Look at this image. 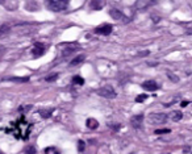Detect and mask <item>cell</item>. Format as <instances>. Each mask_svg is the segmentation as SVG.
<instances>
[{
	"instance_id": "cell-23",
	"label": "cell",
	"mask_w": 192,
	"mask_h": 154,
	"mask_svg": "<svg viewBox=\"0 0 192 154\" xmlns=\"http://www.w3.org/2000/svg\"><path fill=\"white\" fill-rule=\"evenodd\" d=\"M74 50H78V46H74V48H67L63 50V56H68L70 53H72Z\"/></svg>"
},
{
	"instance_id": "cell-3",
	"label": "cell",
	"mask_w": 192,
	"mask_h": 154,
	"mask_svg": "<svg viewBox=\"0 0 192 154\" xmlns=\"http://www.w3.org/2000/svg\"><path fill=\"white\" fill-rule=\"evenodd\" d=\"M157 4V0H136L134 8L137 11H145V9L150 8Z\"/></svg>"
},
{
	"instance_id": "cell-22",
	"label": "cell",
	"mask_w": 192,
	"mask_h": 154,
	"mask_svg": "<svg viewBox=\"0 0 192 154\" xmlns=\"http://www.w3.org/2000/svg\"><path fill=\"white\" fill-rule=\"evenodd\" d=\"M78 148H79V152H80V153L84 152V149H86L84 141H83V140H79V141H78Z\"/></svg>"
},
{
	"instance_id": "cell-13",
	"label": "cell",
	"mask_w": 192,
	"mask_h": 154,
	"mask_svg": "<svg viewBox=\"0 0 192 154\" xmlns=\"http://www.w3.org/2000/svg\"><path fill=\"white\" fill-rule=\"evenodd\" d=\"M91 7H92V9H101L104 7V0H92Z\"/></svg>"
},
{
	"instance_id": "cell-17",
	"label": "cell",
	"mask_w": 192,
	"mask_h": 154,
	"mask_svg": "<svg viewBox=\"0 0 192 154\" xmlns=\"http://www.w3.org/2000/svg\"><path fill=\"white\" fill-rule=\"evenodd\" d=\"M43 154H59V152H58V149H57V148L49 146V148H46L45 150H43Z\"/></svg>"
},
{
	"instance_id": "cell-8",
	"label": "cell",
	"mask_w": 192,
	"mask_h": 154,
	"mask_svg": "<svg viewBox=\"0 0 192 154\" xmlns=\"http://www.w3.org/2000/svg\"><path fill=\"white\" fill-rule=\"evenodd\" d=\"M111 16L113 20H124V21H129L125 16H124V13H122L121 11H119V9H116V8H112L111 9Z\"/></svg>"
},
{
	"instance_id": "cell-10",
	"label": "cell",
	"mask_w": 192,
	"mask_h": 154,
	"mask_svg": "<svg viewBox=\"0 0 192 154\" xmlns=\"http://www.w3.org/2000/svg\"><path fill=\"white\" fill-rule=\"evenodd\" d=\"M167 119H170L172 121H180L183 119V113L180 111H171L169 115H167Z\"/></svg>"
},
{
	"instance_id": "cell-20",
	"label": "cell",
	"mask_w": 192,
	"mask_h": 154,
	"mask_svg": "<svg viewBox=\"0 0 192 154\" xmlns=\"http://www.w3.org/2000/svg\"><path fill=\"white\" fill-rule=\"evenodd\" d=\"M146 99H147V95L146 94H142V95H138L136 98V103H144Z\"/></svg>"
},
{
	"instance_id": "cell-21",
	"label": "cell",
	"mask_w": 192,
	"mask_h": 154,
	"mask_svg": "<svg viewBox=\"0 0 192 154\" xmlns=\"http://www.w3.org/2000/svg\"><path fill=\"white\" fill-rule=\"evenodd\" d=\"M171 129L169 128H163V129H157L155 131V135H165V133H170Z\"/></svg>"
},
{
	"instance_id": "cell-15",
	"label": "cell",
	"mask_w": 192,
	"mask_h": 154,
	"mask_svg": "<svg viewBox=\"0 0 192 154\" xmlns=\"http://www.w3.org/2000/svg\"><path fill=\"white\" fill-rule=\"evenodd\" d=\"M9 31H11V27H9L8 24H4V25H2V27H0V37L7 36V34L9 33Z\"/></svg>"
},
{
	"instance_id": "cell-19",
	"label": "cell",
	"mask_w": 192,
	"mask_h": 154,
	"mask_svg": "<svg viewBox=\"0 0 192 154\" xmlns=\"http://www.w3.org/2000/svg\"><path fill=\"white\" fill-rule=\"evenodd\" d=\"M59 77V74H51V75H49L45 78V81L46 82H54V81H57V78Z\"/></svg>"
},
{
	"instance_id": "cell-7",
	"label": "cell",
	"mask_w": 192,
	"mask_h": 154,
	"mask_svg": "<svg viewBox=\"0 0 192 154\" xmlns=\"http://www.w3.org/2000/svg\"><path fill=\"white\" fill-rule=\"evenodd\" d=\"M33 56L34 57H41L43 53H45V45L41 42H37V44H34V48H33Z\"/></svg>"
},
{
	"instance_id": "cell-6",
	"label": "cell",
	"mask_w": 192,
	"mask_h": 154,
	"mask_svg": "<svg viewBox=\"0 0 192 154\" xmlns=\"http://www.w3.org/2000/svg\"><path fill=\"white\" fill-rule=\"evenodd\" d=\"M142 123H144V115H136L132 117L130 124L134 129H140L142 127Z\"/></svg>"
},
{
	"instance_id": "cell-11",
	"label": "cell",
	"mask_w": 192,
	"mask_h": 154,
	"mask_svg": "<svg viewBox=\"0 0 192 154\" xmlns=\"http://www.w3.org/2000/svg\"><path fill=\"white\" fill-rule=\"evenodd\" d=\"M4 81H11V82H16V83H24V82H28L29 78H18V77H8V78H4Z\"/></svg>"
},
{
	"instance_id": "cell-16",
	"label": "cell",
	"mask_w": 192,
	"mask_h": 154,
	"mask_svg": "<svg viewBox=\"0 0 192 154\" xmlns=\"http://www.w3.org/2000/svg\"><path fill=\"white\" fill-rule=\"evenodd\" d=\"M51 113H53V109L51 108H49V109H40V115L42 119H49L51 116Z\"/></svg>"
},
{
	"instance_id": "cell-2",
	"label": "cell",
	"mask_w": 192,
	"mask_h": 154,
	"mask_svg": "<svg viewBox=\"0 0 192 154\" xmlns=\"http://www.w3.org/2000/svg\"><path fill=\"white\" fill-rule=\"evenodd\" d=\"M147 120L153 125H162L167 121V115H165V113H150L147 116Z\"/></svg>"
},
{
	"instance_id": "cell-27",
	"label": "cell",
	"mask_w": 192,
	"mask_h": 154,
	"mask_svg": "<svg viewBox=\"0 0 192 154\" xmlns=\"http://www.w3.org/2000/svg\"><path fill=\"white\" fill-rule=\"evenodd\" d=\"M180 106H182V107H187V106H188V102H182Z\"/></svg>"
},
{
	"instance_id": "cell-9",
	"label": "cell",
	"mask_w": 192,
	"mask_h": 154,
	"mask_svg": "<svg viewBox=\"0 0 192 154\" xmlns=\"http://www.w3.org/2000/svg\"><path fill=\"white\" fill-rule=\"evenodd\" d=\"M95 32L97 34H104V36H108V34H111V32H112V25H109V24H104L103 27L96 28Z\"/></svg>"
},
{
	"instance_id": "cell-5",
	"label": "cell",
	"mask_w": 192,
	"mask_h": 154,
	"mask_svg": "<svg viewBox=\"0 0 192 154\" xmlns=\"http://www.w3.org/2000/svg\"><path fill=\"white\" fill-rule=\"evenodd\" d=\"M142 88H144V90H146V91L154 92V91L158 90L159 86H158V84H157L154 81H146V82L142 83Z\"/></svg>"
},
{
	"instance_id": "cell-25",
	"label": "cell",
	"mask_w": 192,
	"mask_h": 154,
	"mask_svg": "<svg viewBox=\"0 0 192 154\" xmlns=\"http://www.w3.org/2000/svg\"><path fill=\"white\" fill-rule=\"evenodd\" d=\"M167 75H169V79H170V81H172V82H175V83H176V82H179V79H178V77H175V75H174V74H170V73H169V74H167Z\"/></svg>"
},
{
	"instance_id": "cell-24",
	"label": "cell",
	"mask_w": 192,
	"mask_h": 154,
	"mask_svg": "<svg viewBox=\"0 0 192 154\" xmlns=\"http://www.w3.org/2000/svg\"><path fill=\"white\" fill-rule=\"evenodd\" d=\"M36 153V148L34 146H28L25 149V154H34Z\"/></svg>"
},
{
	"instance_id": "cell-1",
	"label": "cell",
	"mask_w": 192,
	"mask_h": 154,
	"mask_svg": "<svg viewBox=\"0 0 192 154\" xmlns=\"http://www.w3.org/2000/svg\"><path fill=\"white\" fill-rule=\"evenodd\" d=\"M70 0H47V8L53 12H61L65 11L68 6Z\"/></svg>"
},
{
	"instance_id": "cell-18",
	"label": "cell",
	"mask_w": 192,
	"mask_h": 154,
	"mask_svg": "<svg viewBox=\"0 0 192 154\" xmlns=\"http://www.w3.org/2000/svg\"><path fill=\"white\" fill-rule=\"evenodd\" d=\"M72 83H74V84H79V86H82V84H84V79H83L82 77H79V75H76V77H74V78H72Z\"/></svg>"
},
{
	"instance_id": "cell-4",
	"label": "cell",
	"mask_w": 192,
	"mask_h": 154,
	"mask_svg": "<svg viewBox=\"0 0 192 154\" xmlns=\"http://www.w3.org/2000/svg\"><path fill=\"white\" fill-rule=\"evenodd\" d=\"M96 94L99 96H103L105 99H115L116 98V91L113 90L112 87H103V88H99V90L96 91Z\"/></svg>"
},
{
	"instance_id": "cell-12",
	"label": "cell",
	"mask_w": 192,
	"mask_h": 154,
	"mask_svg": "<svg viewBox=\"0 0 192 154\" xmlns=\"http://www.w3.org/2000/svg\"><path fill=\"white\" fill-rule=\"evenodd\" d=\"M86 125H87V128H90L91 131H93V129H97L99 123H97V120H95V119H88L86 121Z\"/></svg>"
},
{
	"instance_id": "cell-14",
	"label": "cell",
	"mask_w": 192,
	"mask_h": 154,
	"mask_svg": "<svg viewBox=\"0 0 192 154\" xmlns=\"http://www.w3.org/2000/svg\"><path fill=\"white\" fill-rule=\"evenodd\" d=\"M84 58L86 56H83V54H80V56H78L72 59V61L70 62V66H78V65H80L83 61H84Z\"/></svg>"
},
{
	"instance_id": "cell-26",
	"label": "cell",
	"mask_w": 192,
	"mask_h": 154,
	"mask_svg": "<svg viewBox=\"0 0 192 154\" xmlns=\"http://www.w3.org/2000/svg\"><path fill=\"white\" fill-rule=\"evenodd\" d=\"M150 52L149 50H145V52H140L138 53V57H145V56H149Z\"/></svg>"
},
{
	"instance_id": "cell-28",
	"label": "cell",
	"mask_w": 192,
	"mask_h": 154,
	"mask_svg": "<svg viewBox=\"0 0 192 154\" xmlns=\"http://www.w3.org/2000/svg\"><path fill=\"white\" fill-rule=\"evenodd\" d=\"M0 154H3V153H2V152H0Z\"/></svg>"
}]
</instances>
